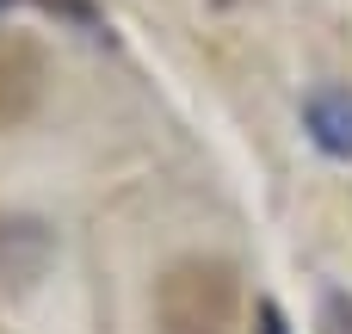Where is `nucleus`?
Masks as SVG:
<instances>
[{"label":"nucleus","mask_w":352,"mask_h":334,"mask_svg":"<svg viewBox=\"0 0 352 334\" xmlns=\"http://www.w3.org/2000/svg\"><path fill=\"white\" fill-rule=\"evenodd\" d=\"M241 285L229 260H173L155 279V334H235Z\"/></svg>","instance_id":"nucleus-1"},{"label":"nucleus","mask_w":352,"mask_h":334,"mask_svg":"<svg viewBox=\"0 0 352 334\" xmlns=\"http://www.w3.org/2000/svg\"><path fill=\"white\" fill-rule=\"evenodd\" d=\"M43 87H50L43 50L19 31H0V130H19L43 105Z\"/></svg>","instance_id":"nucleus-2"},{"label":"nucleus","mask_w":352,"mask_h":334,"mask_svg":"<svg viewBox=\"0 0 352 334\" xmlns=\"http://www.w3.org/2000/svg\"><path fill=\"white\" fill-rule=\"evenodd\" d=\"M303 130L322 155L334 161H352V93L346 87H316L303 99Z\"/></svg>","instance_id":"nucleus-3"},{"label":"nucleus","mask_w":352,"mask_h":334,"mask_svg":"<svg viewBox=\"0 0 352 334\" xmlns=\"http://www.w3.org/2000/svg\"><path fill=\"white\" fill-rule=\"evenodd\" d=\"M50 267V236H43V223H0V285H12V291H25L37 273Z\"/></svg>","instance_id":"nucleus-4"},{"label":"nucleus","mask_w":352,"mask_h":334,"mask_svg":"<svg viewBox=\"0 0 352 334\" xmlns=\"http://www.w3.org/2000/svg\"><path fill=\"white\" fill-rule=\"evenodd\" d=\"M0 6H43V12H56V19H68V25H80V31L99 25V6H93V0H0Z\"/></svg>","instance_id":"nucleus-5"},{"label":"nucleus","mask_w":352,"mask_h":334,"mask_svg":"<svg viewBox=\"0 0 352 334\" xmlns=\"http://www.w3.org/2000/svg\"><path fill=\"white\" fill-rule=\"evenodd\" d=\"M254 334H291V322H285V310H278L272 298H260V304H254Z\"/></svg>","instance_id":"nucleus-6"},{"label":"nucleus","mask_w":352,"mask_h":334,"mask_svg":"<svg viewBox=\"0 0 352 334\" xmlns=\"http://www.w3.org/2000/svg\"><path fill=\"white\" fill-rule=\"evenodd\" d=\"M0 12H6V6H0Z\"/></svg>","instance_id":"nucleus-7"}]
</instances>
